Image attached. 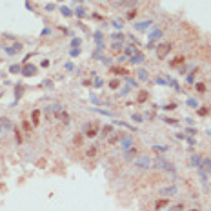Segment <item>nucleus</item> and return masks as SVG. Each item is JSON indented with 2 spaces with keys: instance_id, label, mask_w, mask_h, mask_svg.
<instances>
[{
  "instance_id": "obj_51",
  "label": "nucleus",
  "mask_w": 211,
  "mask_h": 211,
  "mask_svg": "<svg viewBox=\"0 0 211 211\" xmlns=\"http://www.w3.org/2000/svg\"><path fill=\"white\" fill-rule=\"evenodd\" d=\"M78 53H80V49H78V47H75V49H71V55H73V57H77Z\"/></svg>"
},
{
  "instance_id": "obj_29",
  "label": "nucleus",
  "mask_w": 211,
  "mask_h": 211,
  "mask_svg": "<svg viewBox=\"0 0 211 211\" xmlns=\"http://www.w3.org/2000/svg\"><path fill=\"white\" fill-rule=\"evenodd\" d=\"M111 38H113V40H120V42H122V38H124V33L116 31V33H113V35H111Z\"/></svg>"
},
{
  "instance_id": "obj_54",
  "label": "nucleus",
  "mask_w": 211,
  "mask_h": 211,
  "mask_svg": "<svg viewBox=\"0 0 211 211\" xmlns=\"http://www.w3.org/2000/svg\"><path fill=\"white\" fill-rule=\"evenodd\" d=\"M46 9H47V11H53V9H55V6H53V4H47Z\"/></svg>"
},
{
  "instance_id": "obj_8",
  "label": "nucleus",
  "mask_w": 211,
  "mask_h": 211,
  "mask_svg": "<svg viewBox=\"0 0 211 211\" xmlns=\"http://www.w3.org/2000/svg\"><path fill=\"white\" fill-rule=\"evenodd\" d=\"M164 37V31H162V29H155L153 33H151L149 35V40H148V47H153V44L158 40V38H162Z\"/></svg>"
},
{
  "instance_id": "obj_12",
  "label": "nucleus",
  "mask_w": 211,
  "mask_h": 211,
  "mask_svg": "<svg viewBox=\"0 0 211 211\" xmlns=\"http://www.w3.org/2000/svg\"><path fill=\"white\" fill-rule=\"evenodd\" d=\"M20 73H22V77H31V75L37 73V67L33 66V64H26V67H24Z\"/></svg>"
},
{
  "instance_id": "obj_26",
  "label": "nucleus",
  "mask_w": 211,
  "mask_h": 211,
  "mask_svg": "<svg viewBox=\"0 0 211 211\" xmlns=\"http://www.w3.org/2000/svg\"><path fill=\"white\" fill-rule=\"evenodd\" d=\"M60 13L64 15V17H71V15H73V11L69 7H66V6H60Z\"/></svg>"
},
{
  "instance_id": "obj_56",
  "label": "nucleus",
  "mask_w": 211,
  "mask_h": 211,
  "mask_svg": "<svg viewBox=\"0 0 211 211\" xmlns=\"http://www.w3.org/2000/svg\"><path fill=\"white\" fill-rule=\"evenodd\" d=\"M4 133V127H2V122H0V135Z\"/></svg>"
},
{
  "instance_id": "obj_1",
  "label": "nucleus",
  "mask_w": 211,
  "mask_h": 211,
  "mask_svg": "<svg viewBox=\"0 0 211 211\" xmlns=\"http://www.w3.org/2000/svg\"><path fill=\"white\" fill-rule=\"evenodd\" d=\"M133 168L138 171H148L149 168H153V158L149 155H140L138 158L133 160Z\"/></svg>"
},
{
  "instance_id": "obj_48",
  "label": "nucleus",
  "mask_w": 211,
  "mask_h": 211,
  "mask_svg": "<svg viewBox=\"0 0 211 211\" xmlns=\"http://www.w3.org/2000/svg\"><path fill=\"white\" fill-rule=\"evenodd\" d=\"M186 140L189 142V146H195V138H193V136H186Z\"/></svg>"
},
{
  "instance_id": "obj_50",
  "label": "nucleus",
  "mask_w": 211,
  "mask_h": 211,
  "mask_svg": "<svg viewBox=\"0 0 211 211\" xmlns=\"http://www.w3.org/2000/svg\"><path fill=\"white\" fill-rule=\"evenodd\" d=\"M75 144H77V146H80V144H82V136H80V135L75 136Z\"/></svg>"
},
{
  "instance_id": "obj_17",
  "label": "nucleus",
  "mask_w": 211,
  "mask_h": 211,
  "mask_svg": "<svg viewBox=\"0 0 211 211\" xmlns=\"http://www.w3.org/2000/svg\"><path fill=\"white\" fill-rule=\"evenodd\" d=\"M182 64H184V57L178 55V57H175L173 60L169 62V66H171V67H176V66H182Z\"/></svg>"
},
{
  "instance_id": "obj_45",
  "label": "nucleus",
  "mask_w": 211,
  "mask_h": 211,
  "mask_svg": "<svg viewBox=\"0 0 211 211\" xmlns=\"http://www.w3.org/2000/svg\"><path fill=\"white\" fill-rule=\"evenodd\" d=\"M109 133H111V127H104V129H102V135L104 136H107Z\"/></svg>"
},
{
  "instance_id": "obj_42",
  "label": "nucleus",
  "mask_w": 211,
  "mask_h": 211,
  "mask_svg": "<svg viewBox=\"0 0 211 211\" xmlns=\"http://www.w3.org/2000/svg\"><path fill=\"white\" fill-rule=\"evenodd\" d=\"M193 80H195L193 73H189V75H188V78H186V82H188V84H193Z\"/></svg>"
},
{
  "instance_id": "obj_52",
  "label": "nucleus",
  "mask_w": 211,
  "mask_h": 211,
  "mask_svg": "<svg viewBox=\"0 0 211 211\" xmlns=\"http://www.w3.org/2000/svg\"><path fill=\"white\" fill-rule=\"evenodd\" d=\"M40 66H42V67H47V66H49V60H42Z\"/></svg>"
},
{
  "instance_id": "obj_37",
  "label": "nucleus",
  "mask_w": 211,
  "mask_h": 211,
  "mask_svg": "<svg viewBox=\"0 0 211 211\" xmlns=\"http://www.w3.org/2000/svg\"><path fill=\"white\" fill-rule=\"evenodd\" d=\"M131 120H135L136 124H138V122H142V116H140V115H136V113H133V116H131Z\"/></svg>"
},
{
  "instance_id": "obj_9",
  "label": "nucleus",
  "mask_w": 211,
  "mask_h": 211,
  "mask_svg": "<svg viewBox=\"0 0 211 211\" xmlns=\"http://www.w3.org/2000/svg\"><path fill=\"white\" fill-rule=\"evenodd\" d=\"M136 155H138V149L133 146V148H129L127 151H124V160L126 162H133L136 158Z\"/></svg>"
},
{
  "instance_id": "obj_44",
  "label": "nucleus",
  "mask_w": 211,
  "mask_h": 211,
  "mask_svg": "<svg viewBox=\"0 0 211 211\" xmlns=\"http://www.w3.org/2000/svg\"><path fill=\"white\" fill-rule=\"evenodd\" d=\"M113 26H115L116 29H122V22L120 20H113Z\"/></svg>"
},
{
  "instance_id": "obj_19",
  "label": "nucleus",
  "mask_w": 211,
  "mask_h": 211,
  "mask_svg": "<svg viewBox=\"0 0 211 211\" xmlns=\"http://www.w3.org/2000/svg\"><path fill=\"white\" fill-rule=\"evenodd\" d=\"M0 122H2V127H4V131H9V129H13V122L9 120V118H0Z\"/></svg>"
},
{
  "instance_id": "obj_36",
  "label": "nucleus",
  "mask_w": 211,
  "mask_h": 211,
  "mask_svg": "<svg viewBox=\"0 0 211 211\" xmlns=\"http://www.w3.org/2000/svg\"><path fill=\"white\" fill-rule=\"evenodd\" d=\"M146 99H148V93H146V91H142L140 95H138V102H144Z\"/></svg>"
},
{
  "instance_id": "obj_31",
  "label": "nucleus",
  "mask_w": 211,
  "mask_h": 211,
  "mask_svg": "<svg viewBox=\"0 0 211 211\" xmlns=\"http://www.w3.org/2000/svg\"><path fill=\"white\" fill-rule=\"evenodd\" d=\"M184 209V204H175V206H171V209L168 211H182Z\"/></svg>"
},
{
  "instance_id": "obj_25",
  "label": "nucleus",
  "mask_w": 211,
  "mask_h": 211,
  "mask_svg": "<svg viewBox=\"0 0 211 211\" xmlns=\"http://www.w3.org/2000/svg\"><path fill=\"white\" fill-rule=\"evenodd\" d=\"M197 169H198V176H200V180H202V182L206 184V180H208V176H209V175L206 173V171H204L202 168H197Z\"/></svg>"
},
{
  "instance_id": "obj_20",
  "label": "nucleus",
  "mask_w": 211,
  "mask_h": 211,
  "mask_svg": "<svg viewBox=\"0 0 211 211\" xmlns=\"http://www.w3.org/2000/svg\"><path fill=\"white\" fill-rule=\"evenodd\" d=\"M166 206H168V198H160L155 202V209H164Z\"/></svg>"
},
{
  "instance_id": "obj_24",
  "label": "nucleus",
  "mask_w": 211,
  "mask_h": 211,
  "mask_svg": "<svg viewBox=\"0 0 211 211\" xmlns=\"http://www.w3.org/2000/svg\"><path fill=\"white\" fill-rule=\"evenodd\" d=\"M136 75H138V78H140V80L142 82H146V80H148V71H146V69H138V71H136Z\"/></svg>"
},
{
  "instance_id": "obj_21",
  "label": "nucleus",
  "mask_w": 211,
  "mask_h": 211,
  "mask_svg": "<svg viewBox=\"0 0 211 211\" xmlns=\"http://www.w3.org/2000/svg\"><path fill=\"white\" fill-rule=\"evenodd\" d=\"M122 42H118V40H113V44H111V51H115V53H118V51H122Z\"/></svg>"
},
{
  "instance_id": "obj_40",
  "label": "nucleus",
  "mask_w": 211,
  "mask_h": 211,
  "mask_svg": "<svg viewBox=\"0 0 211 211\" xmlns=\"http://www.w3.org/2000/svg\"><path fill=\"white\" fill-rule=\"evenodd\" d=\"M100 60H102V64H106V66H109V64H111V58L109 57H102Z\"/></svg>"
},
{
  "instance_id": "obj_39",
  "label": "nucleus",
  "mask_w": 211,
  "mask_h": 211,
  "mask_svg": "<svg viewBox=\"0 0 211 211\" xmlns=\"http://www.w3.org/2000/svg\"><path fill=\"white\" fill-rule=\"evenodd\" d=\"M208 111H209L208 107H200V109H198V115H200V116H204V115H208Z\"/></svg>"
},
{
  "instance_id": "obj_6",
  "label": "nucleus",
  "mask_w": 211,
  "mask_h": 211,
  "mask_svg": "<svg viewBox=\"0 0 211 211\" xmlns=\"http://www.w3.org/2000/svg\"><path fill=\"white\" fill-rule=\"evenodd\" d=\"M178 193V188H176V186L173 184V186H168V188H162L160 189V195L164 198H168V197H173V195H176Z\"/></svg>"
},
{
  "instance_id": "obj_32",
  "label": "nucleus",
  "mask_w": 211,
  "mask_h": 211,
  "mask_svg": "<svg viewBox=\"0 0 211 211\" xmlns=\"http://www.w3.org/2000/svg\"><path fill=\"white\" fill-rule=\"evenodd\" d=\"M195 87H197V91H198V93H206V84H202V82H198V84L195 86Z\"/></svg>"
},
{
  "instance_id": "obj_14",
  "label": "nucleus",
  "mask_w": 211,
  "mask_h": 211,
  "mask_svg": "<svg viewBox=\"0 0 211 211\" xmlns=\"http://www.w3.org/2000/svg\"><path fill=\"white\" fill-rule=\"evenodd\" d=\"M97 153H99V148H97V146H89V148H86V156H87V158L97 156Z\"/></svg>"
},
{
  "instance_id": "obj_7",
  "label": "nucleus",
  "mask_w": 211,
  "mask_h": 211,
  "mask_svg": "<svg viewBox=\"0 0 211 211\" xmlns=\"http://www.w3.org/2000/svg\"><path fill=\"white\" fill-rule=\"evenodd\" d=\"M138 2L140 0H118V2H115V6L116 7H131V9H135L136 6H138Z\"/></svg>"
},
{
  "instance_id": "obj_4",
  "label": "nucleus",
  "mask_w": 211,
  "mask_h": 211,
  "mask_svg": "<svg viewBox=\"0 0 211 211\" xmlns=\"http://www.w3.org/2000/svg\"><path fill=\"white\" fill-rule=\"evenodd\" d=\"M133 135H122V138H120V151H127L129 148H133Z\"/></svg>"
},
{
  "instance_id": "obj_41",
  "label": "nucleus",
  "mask_w": 211,
  "mask_h": 211,
  "mask_svg": "<svg viewBox=\"0 0 211 211\" xmlns=\"http://www.w3.org/2000/svg\"><path fill=\"white\" fill-rule=\"evenodd\" d=\"M71 46H73V47H78V46H80V38H73Z\"/></svg>"
},
{
  "instance_id": "obj_30",
  "label": "nucleus",
  "mask_w": 211,
  "mask_h": 211,
  "mask_svg": "<svg viewBox=\"0 0 211 211\" xmlns=\"http://www.w3.org/2000/svg\"><path fill=\"white\" fill-rule=\"evenodd\" d=\"M127 20H135V18H136V9H131V11L129 13H127Z\"/></svg>"
},
{
  "instance_id": "obj_3",
  "label": "nucleus",
  "mask_w": 211,
  "mask_h": 211,
  "mask_svg": "<svg viewBox=\"0 0 211 211\" xmlns=\"http://www.w3.org/2000/svg\"><path fill=\"white\" fill-rule=\"evenodd\" d=\"M171 49H173V44L171 42L158 44V47H156V57H158V60H164V58L171 53Z\"/></svg>"
},
{
  "instance_id": "obj_16",
  "label": "nucleus",
  "mask_w": 211,
  "mask_h": 211,
  "mask_svg": "<svg viewBox=\"0 0 211 211\" xmlns=\"http://www.w3.org/2000/svg\"><path fill=\"white\" fill-rule=\"evenodd\" d=\"M140 62H144V55H142V53H136V55H133L129 58V64H140Z\"/></svg>"
},
{
  "instance_id": "obj_47",
  "label": "nucleus",
  "mask_w": 211,
  "mask_h": 211,
  "mask_svg": "<svg viewBox=\"0 0 211 211\" xmlns=\"http://www.w3.org/2000/svg\"><path fill=\"white\" fill-rule=\"evenodd\" d=\"M113 89H116V87H118V80H111V84H109Z\"/></svg>"
},
{
  "instance_id": "obj_13",
  "label": "nucleus",
  "mask_w": 211,
  "mask_h": 211,
  "mask_svg": "<svg viewBox=\"0 0 211 211\" xmlns=\"http://www.w3.org/2000/svg\"><path fill=\"white\" fill-rule=\"evenodd\" d=\"M151 24H153V20L151 18H148V20H144V22H135V29L136 31H144V29H148Z\"/></svg>"
},
{
  "instance_id": "obj_18",
  "label": "nucleus",
  "mask_w": 211,
  "mask_h": 211,
  "mask_svg": "<svg viewBox=\"0 0 211 211\" xmlns=\"http://www.w3.org/2000/svg\"><path fill=\"white\" fill-rule=\"evenodd\" d=\"M126 55L127 57H133V55H136V53H138V49H136V46H133V44H131V46H126Z\"/></svg>"
},
{
  "instance_id": "obj_27",
  "label": "nucleus",
  "mask_w": 211,
  "mask_h": 211,
  "mask_svg": "<svg viewBox=\"0 0 211 211\" xmlns=\"http://www.w3.org/2000/svg\"><path fill=\"white\" fill-rule=\"evenodd\" d=\"M188 106L193 107V109H197V107H198V100L197 99H188Z\"/></svg>"
},
{
  "instance_id": "obj_11",
  "label": "nucleus",
  "mask_w": 211,
  "mask_h": 211,
  "mask_svg": "<svg viewBox=\"0 0 211 211\" xmlns=\"http://www.w3.org/2000/svg\"><path fill=\"white\" fill-rule=\"evenodd\" d=\"M22 47H24V46H22L20 42H18V44H13L11 47H6L4 51H6L7 55H17V53H20V51H22Z\"/></svg>"
},
{
  "instance_id": "obj_5",
  "label": "nucleus",
  "mask_w": 211,
  "mask_h": 211,
  "mask_svg": "<svg viewBox=\"0 0 211 211\" xmlns=\"http://www.w3.org/2000/svg\"><path fill=\"white\" fill-rule=\"evenodd\" d=\"M97 135H99V126L97 124H86L84 126V136H87V138H95Z\"/></svg>"
},
{
  "instance_id": "obj_53",
  "label": "nucleus",
  "mask_w": 211,
  "mask_h": 211,
  "mask_svg": "<svg viewBox=\"0 0 211 211\" xmlns=\"http://www.w3.org/2000/svg\"><path fill=\"white\" fill-rule=\"evenodd\" d=\"M176 104H169V106H164V109H175Z\"/></svg>"
},
{
  "instance_id": "obj_57",
  "label": "nucleus",
  "mask_w": 211,
  "mask_h": 211,
  "mask_svg": "<svg viewBox=\"0 0 211 211\" xmlns=\"http://www.w3.org/2000/svg\"><path fill=\"white\" fill-rule=\"evenodd\" d=\"M77 2H80V4H82V0H77Z\"/></svg>"
},
{
  "instance_id": "obj_55",
  "label": "nucleus",
  "mask_w": 211,
  "mask_h": 211,
  "mask_svg": "<svg viewBox=\"0 0 211 211\" xmlns=\"http://www.w3.org/2000/svg\"><path fill=\"white\" fill-rule=\"evenodd\" d=\"M95 86H102V80H100V78H95Z\"/></svg>"
},
{
  "instance_id": "obj_23",
  "label": "nucleus",
  "mask_w": 211,
  "mask_h": 211,
  "mask_svg": "<svg viewBox=\"0 0 211 211\" xmlns=\"http://www.w3.org/2000/svg\"><path fill=\"white\" fill-rule=\"evenodd\" d=\"M153 149L156 151V153H166V151L169 149V146H162V144H156V146H153Z\"/></svg>"
},
{
  "instance_id": "obj_35",
  "label": "nucleus",
  "mask_w": 211,
  "mask_h": 211,
  "mask_svg": "<svg viewBox=\"0 0 211 211\" xmlns=\"http://www.w3.org/2000/svg\"><path fill=\"white\" fill-rule=\"evenodd\" d=\"M102 37H104V35H102L100 31H97V33H95V40H97V44H100V42H102Z\"/></svg>"
},
{
  "instance_id": "obj_33",
  "label": "nucleus",
  "mask_w": 211,
  "mask_h": 211,
  "mask_svg": "<svg viewBox=\"0 0 211 211\" xmlns=\"http://www.w3.org/2000/svg\"><path fill=\"white\" fill-rule=\"evenodd\" d=\"M75 15H77V17H80V18H82V17H84V15H86L84 7H77V9H75Z\"/></svg>"
},
{
  "instance_id": "obj_58",
  "label": "nucleus",
  "mask_w": 211,
  "mask_h": 211,
  "mask_svg": "<svg viewBox=\"0 0 211 211\" xmlns=\"http://www.w3.org/2000/svg\"><path fill=\"white\" fill-rule=\"evenodd\" d=\"M191 211H198V209H191Z\"/></svg>"
},
{
  "instance_id": "obj_28",
  "label": "nucleus",
  "mask_w": 211,
  "mask_h": 211,
  "mask_svg": "<svg viewBox=\"0 0 211 211\" xmlns=\"http://www.w3.org/2000/svg\"><path fill=\"white\" fill-rule=\"evenodd\" d=\"M164 122H166V124H169V126L178 124V120H176V118H171V116H164Z\"/></svg>"
},
{
  "instance_id": "obj_43",
  "label": "nucleus",
  "mask_w": 211,
  "mask_h": 211,
  "mask_svg": "<svg viewBox=\"0 0 211 211\" xmlns=\"http://www.w3.org/2000/svg\"><path fill=\"white\" fill-rule=\"evenodd\" d=\"M49 33H51V29H49V27H44L40 35H42V37H46V35H49Z\"/></svg>"
},
{
  "instance_id": "obj_22",
  "label": "nucleus",
  "mask_w": 211,
  "mask_h": 211,
  "mask_svg": "<svg viewBox=\"0 0 211 211\" xmlns=\"http://www.w3.org/2000/svg\"><path fill=\"white\" fill-rule=\"evenodd\" d=\"M38 118H40V111H38V109H35V111L31 113V120H33V126H37L38 122H40Z\"/></svg>"
},
{
  "instance_id": "obj_34",
  "label": "nucleus",
  "mask_w": 211,
  "mask_h": 211,
  "mask_svg": "<svg viewBox=\"0 0 211 211\" xmlns=\"http://www.w3.org/2000/svg\"><path fill=\"white\" fill-rule=\"evenodd\" d=\"M9 71H11V73H20L22 69H20V66H17V64H13V66L9 67Z\"/></svg>"
},
{
  "instance_id": "obj_49",
  "label": "nucleus",
  "mask_w": 211,
  "mask_h": 211,
  "mask_svg": "<svg viewBox=\"0 0 211 211\" xmlns=\"http://www.w3.org/2000/svg\"><path fill=\"white\" fill-rule=\"evenodd\" d=\"M175 138H176V140H184V138H186V135H182V133H176V135H175Z\"/></svg>"
},
{
  "instance_id": "obj_15",
  "label": "nucleus",
  "mask_w": 211,
  "mask_h": 211,
  "mask_svg": "<svg viewBox=\"0 0 211 211\" xmlns=\"http://www.w3.org/2000/svg\"><path fill=\"white\" fill-rule=\"evenodd\" d=\"M208 175H211V158H202V166H200Z\"/></svg>"
},
{
  "instance_id": "obj_10",
  "label": "nucleus",
  "mask_w": 211,
  "mask_h": 211,
  "mask_svg": "<svg viewBox=\"0 0 211 211\" xmlns=\"http://www.w3.org/2000/svg\"><path fill=\"white\" fill-rule=\"evenodd\" d=\"M202 158H204V156L193 153L189 156V166H191V168H200V166H202Z\"/></svg>"
},
{
  "instance_id": "obj_38",
  "label": "nucleus",
  "mask_w": 211,
  "mask_h": 211,
  "mask_svg": "<svg viewBox=\"0 0 211 211\" xmlns=\"http://www.w3.org/2000/svg\"><path fill=\"white\" fill-rule=\"evenodd\" d=\"M15 138H17V142H18V144L22 142V136H20V131H18V129H15Z\"/></svg>"
},
{
  "instance_id": "obj_46",
  "label": "nucleus",
  "mask_w": 211,
  "mask_h": 211,
  "mask_svg": "<svg viewBox=\"0 0 211 211\" xmlns=\"http://www.w3.org/2000/svg\"><path fill=\"white\" fill-rule=\"evenodd\" d=\"M127 93H129V87H124V89H120V97H126Z\"/></svg>"
},
{
  "instance_id": "obj_2",
  "label": "nucleus",
  "mask_w": 211,
  "mask_h": 211,
  "mask_svg": "<svg viewBox=\"0 0 211 211\" xmlns=\"http://www.w3.org/2000/svg\"><path fill=\"white\" fill-rule=\"evenodd\" d=\"M153 168L155 169H160V171H175V166L171 164V162H168L166 158H162V156H156V158L153 160Z\"/></svg>"
}]
</instances>
